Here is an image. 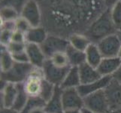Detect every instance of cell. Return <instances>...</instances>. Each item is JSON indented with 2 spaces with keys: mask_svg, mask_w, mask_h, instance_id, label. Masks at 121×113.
I'll list each match as a JSON object with an SVG mask.
<instances>
[{
  "mask_svg": "<svg viewBox=\"0 0 121 113\" xmlns=\"http://www.w3.org/2000/svg\"><path fill=\"white\" fill-rule=\"evenodd\" d=\"M111 18L117 31L121 30V1L117 2L110 8Z\"/></svg>",
  "mask_w": 121,
  "mask_h": 113,
  "instance_id": "cell-24",
  "label": "cell"
},
{
  "mask_svg": "<svg viewBox=\"0 0 121 113\" xmlns=\"http://www.w3.org/2000/svg\"><path fill=\"white\" fill-rule=\"evenodd\" d=\"M26 43H17L11 41L6 47L11 54H14L26 51Z\"/></svg>",
  "mask_w": 121,
  "mask_h": 113,
  "instance_id": "cell-30",
  "label": "cell"
},
{
  "mask_svg": "<svg viewBox=\"0 0 121 113\" xmlns=\"http://www.w3.org/2000/svg\"><path fill=\"white\" fill-rule=\"evenodd\" d=\"M1 30H11V31H15L16 30L15 20H11V21H2Z\"/></svg>",
  "mask_w": 121,
  "mask_h": 113,
  "instance_id": "cell-34",
  "label": "cell"
},
{
  "mask_svg": "<svg viewBox=\"0 0 121 113\" xmlns=\"http://www.w3.org/2000/svg\"><path fill=\"white\" fill-rule=\"evenodd\" d=\"M69 45L68 39L51 34L48 35L46 40L40 46L46 57L48 59L56 53L65 52Z\"/></svg>",
  "mask_w": 121,
  "mask_h": 113,
  "instance_id": "cell-4",
  "label": "cell"
},
{
  "mask_svg": "<svg viewBox=\"0 0 121 113\" xmlns=\"http://www.w3.org/2000/svg\"><path fill=\"white\" fill-rule=\"evenodd\" d=\"M120 1H121V0H120Z\"/></svg>",
  "mask_w": 121,
  "mask_h": 113,
  "instance_id": "cell-44",
  "label": "cell"
},
{
  "mask_svg": "<svg viewBox=\"0 0 121 113\" xmlns=\"http://www.w3.org/2000/svg\"><path fill=\"white\" fill-rule=\"evenodd\" d=\"M48 59H50V60L52 62L53 64L58 66V67L65 68L71 66L65 52L56 53L54 55H53L51 58H48Z\"/></svg>",
  "mask_w": 121,
  "mask_h": 113,
  "instance_id": "cell-25",
  "label": "cell"
},
{
  "mask_svg": "<svg viewBox=\"0 0 121 113\" xmlns=\"http://www.w3.org/2000/svg\"><path fill=\"white\" fill-rule=\"evenodd\" d=\"M62 106L65 112L80 111L83 108V97L80 94L78 88L62 89Z\"/></svg>",
  "mask_w": 121,
  "mask_h": 113,
  "instance_id": "cell-7",
  "label": "cell"
},
{
  "mask_svg": "<svg viewBox=\"0 0 121 113\" xmlns=\"http://www.w3.org/2000/svg\"><path fill=\"white\" fill-rule=\"evenodd\" d=\"M28 0H1V7H10L18 11L20 14Z\"/></svg>",
  "mask_w": 121,
  "mask_h": 113,
  "instance_id": "cell-28",
  "label": "cell"
},
{
  "mask_svg": "<svg viewBox=\"0 0 121 113\" xmlns=\"http://www.w3.org/2000/svg\"><path fill=\"white\" fill-rule=\"evenodd\" d=\"M25 113H46L44 107H36L29 110Z\"/></svg>",
  "mask_w": 121,
  "mask_h": 113,
  "instance_id": "cell-36",
  "label": "cell"
},
{
  "mask_svg": "<svg viewBox=\"0 0 121 113\" xmlns=\"http://www.w3.org/2000/svg\"><path fill=\"white\" fill-rule=\"evenodd\" d=\"M81 113H96V112H93V111H91L90 109H88V108H86L83 107L82 109L81 110Z\"/></svg>",
  "mask_w": 121,
  "mask_h": 113,
  "instance_id": "cell-39",
  "label": "cell"
},
{
  "mask_svg": "<svg viewBox=\"0 0 121 113\" xmlns=\"http://www.w3.org/2000/svg\"><path fill=\"white\" fill-rule=\"evenodd\" d=\"M14 58V62H17V63H29V58L27 56V54L25 51L23 52H20L17 54H12Z\"/></svg>",
  "mask_w": 121,
  "mask_h": 113,
  "instance_id": "cell-33",
  "label": "cell"
},
{
  "mask_svg": "<svg viewBox=\"0 0 121 113\" xmlns=\"http://www.w3.org/2000/svg\"><path fill=\"white\" fill-rule=\"evenodd\" d=\"M1 108H12L18 92V85L1 81Z\"/></svg>",
  "mask_w": 121,
  "mask_h": 113,
  "instance_id": "cell-11",
  "label": "cell"
},
{
  "mask_svg": "<svg viewBox=\"0 0 121 113\" xmlns=\"http://www.w3.org/2000/svg\"><path fill=\"white\" fill-rule=\"evenodd\" d=\"M117 30L111 18L110 8L95 19L83 32L91 42L97 44L105 37L117 33Z\"/></svg>",
  "mask_w": 121,
  "mask_h": 113,
  "instance_id": "cell-1",
  "label": "cell"
},
{
  "mask_svg": "<svg viewBox=\"0 0 121 113\" xmlns=\"http://www.w3.org/2000/svg\"><path fill=\"white\" fill-rule=\"evenodd\" d=\"M84 52L86 55V63H88L94 68H97L103 59V56L97 44L91 42Z\"/></svg>",
  "mask_w": 121,
  "mask_h": 113,
  "instance_id": "cell-18",
  "label": "cell"
},
{
  "mask_svg": "<svg viewBox=\"0 0 121 113\" xmlns=\"http://www.w3.org/2000/svg\"><path fill=\"white\" fill-rule=\"evenodd\" d=\"M71 67L72 66L65 68L58 67L53 64L50 59H47L44 63L42 71L46 80L55 86H60Z\"/></svg>",
  "mask_w": 121,
  "mask_h": 113,
  "instance_id": "cell-6",
  "label": "cell"
},
{
  "mask_svg": "<svg viewBox=\"0 0 121 113\" xmlns=\"http://www.w3.org/2000/svg\"><path fill=\"white\" fill-rule=\"evenodd\" d=\"M0 16H1L2 21H11V20H16L20 14L18 11L12 8L1 7Z\"/></svg>",
  "mask_w": 121,
  "mask_h": 113,
  "instance_id": "cell-26",
  "label": "cell"
},
{
  "mask_svg": "<svg viewBox=\"0 0 121 113\" xmlns=\"http://www.w3.org/2000/svg\"><path fill=\"white\" fill-rule=\"evenodd\" d=\"M81 85L80 74H79L78 67L72 66L65 75L63 81L62 82L60 87L62 89L78 88Z\"/></svg>",
  "mask_w": 121,
  "mask_h": 113,
  "instance_id": "cell-19",
  "label": "cell"
},
{
  "mask_svg": "<svg viewBox=\"0 0 121 113\" xmlns=\"http://www.w3.org/2000/svg\"><path fill=\"white\" fill-rule=\"evenodd\" d=\"M11 41L12 42H17V43H26L25 33L20 32L18 30L14 31L13 34H12Z\"/></svg>",
  "mask_w": 121,
  "mask_h": 113,
  "instance_id": "cell-32",
  "label": "cell"
},
{
  "mask_svg": "<svg viewBox=\"0 0 121 113\" xmlns=\"http://www.w3.org/2000/svg\"><path fill=\"white\" fill-rule=\"evenodd\" d=\"M1 113H21L13 108H1Z\"/></svg>",
  "mask_w": 121,
  "mask_h": 113,
  "instance_id": "cell-38",
  "label": "cell"
},
{
  "mask_svg": "<svg viewBox=\"0 0 121 113\" xmlns=\"http://www.w3.org/2000/svg\"><path fill=\"white\" fill-rule=\"evenodd\" d=\"M118 57L121 59V48H120V52H119V55H118Z\"/></svg>",
  "mask_w": 121,
  "mask_h": 113,
  "instance_id": "cell-43",
  "label": "cell"
},
{
  "mask_svg": "<svg viewBox=\"0 0 121 113\" xmlns=\"http://www.w3.org/2000/svg\"><path fill=\"white\" fill-rule=\"evenodd\" d=\"M111 80V76H102L95 81L87 84V85H81L78 87V90L82 97H85L91 94L105 90Z\"/></svg>",
  "mask_w": 121,
  "mask_h": 113,
  "instance_id": "cell-13",
  "label": "cell"
},
{
  "mask_svg": "<svg viewBox=\"0 0 121 113\" xmlns=\"http://www.w3.org/2000/svg\"><path fill=\"white\" fill-rule=\"evenodd\" d=\"M35 68L30 63L14 62L11 69L1 72V81L7 83H23Z\"/></svg>",
  "mask_w": 121,
  "mask_h": 113,
  "instance_id": "cell-2",
  "label": "cell"
},
{
  "mask_svg": "<svg viewBox=\"0 0 121 113\" xmlns=\"http://www.w3.org/2000/svg\"><path fill=\"white\" fill-rule=\"evenodd\" d=\"M81 85H87L99 80L102 76L99 74L96 68L91 66L86 63L81 65L78 67Z\"/></svg>",
  "mask_w": 121,
  "mask_h": 113,
  "instance_id": "cell-16",
  "label": "cell"
},
{
  "mask_svg": "<svg viewBox=\"0 0 121 113\" xmlns=\"http://www.w3.org/2000/svg\"><path fill=\"white\" fill-rule=\"evenodd\" d=\"M26 52L29 58V63L34 67L42 69L44 63L48 59L39 45L26 43Z\"/></svg>",
  "mask_w": 121,
  "mask_h": 113,
  "instance_id": "cell-12",
  "label": "cell"
},
{
  "mask_svg": "<svg viewBox=\"0 0 121 113\" xmlns=\"http://www.w3.org/2000/svg\"><path fill=\"white\" fill-rule=\"evenodd\" d=\"M107 113H121V108H117V109H114V110H110Z\"/></svg>",
  "mask_w": 121,
  "mask_h": 113,
  "instance_id": "cell-40",
  "label": "cell"
},
{
  "mask_svg": "<svg viewBox=\"0 0 121 113\" xmlns=\"http://www.w3.org/2000/svg\"><path fill=\"white\" fill-rule=\"evenodd\" d=\"M55 87H56L55 85H53L52 83L49 82L44 78L42 89H41V94H40V97L46 103L49 101L50 99H51L53 96L54 90H55Z\"/></svg>",
  "mask_w": 121,
  "mask_h": 113,
  "instance_id": "cell-27",
  "label": "cell"
},
{
  "mask_svg": "<svg viewBox=\"0 0 121 113\" xmlns=\"http://www.w3.org/2000/svg\"><path fill=\"white\" fill-rule=\"evenodd\" d=\"M104 90L109 105V111L121 108V84L111 80Z\"/></svg>",
  "mask_w": 121,
  "mask_h": 113,
  "instance_id": "cell-10",
  "label": "cell"
},
{
  "mask_svg": "<svg viewBox=\"0 0 121 113\" xmlns=\"http://www.w3.org/2000/svg\"><path fill=\"white\" fill-rule=\"evenodd\" d=\"M44 76L42 69L35 68L22 83L24 90L29 97H40Z\"/></svg>",
  "mask_w": 121,
  "mask_h": 113,
  "instance_id": "cell-3",
  "label": "cell"
},
{
  "mask_svg": "<svg viewBox=\"0 0 121 113\" xmlns=\"http://www.w3.org/2000/svg\"><path fill=\"white\" fill-rule=\"evenodd\" d=\"M83 106L96 113H107L109 111V105L104 90L83 97Z\"/></svg>",
  "mask_w": 121,
  "mask_h": 113,
  "instance_id": "cell-5",
  "label": "cell"
},
{
  "mask_svg": "<svg viewBox=\"0 0 121 113\" xmlns=\"http://www.w3.org/2000/svg\"><path fill=\"white\" fill-rule=\"evenodd\" d=\"M98 47L104 57H118L121 48V39L117 33L110 35L97 43Z\"/></svg>",
  "mask_w": 121,
  "mask_h": 113,
  "instance_id": "cell-8",
  "label": "cell"
},
{
  "mask_svg": "<svg viewBox=\"0 0 121 113\" xmlns=\"http://www.w3.org/2000/svg\"><path fill=\"white\" fill-rule=\"evenodd\" d=\"M0 68L1 72H7L14 64V60L12 54L8 51L6 46L1 45L0 51Z\"/></svg>",
  "mask_w": 121,
  "mask_h": 113,
  "instance_id": "cell-22",
  "label": "cell"
},
{
  "mask_svg": "<svg viewBox=\"0 0 121 113\" xmlns=\"http://www.w3.org/2000/svg\"><path fill=\"white\" fill-rule=\"evenodd\" d=\"M69 45L79 51H85L87 47L91 43L90 40L83 33L75 32L68 38Z\"/></svg>",
  "mask_w": 121,
  "mask_h": 113,
  "instance_id": "cell-21",
  "label": "cell"
},
{
  "mask_svg": "<svg viewBox=\"0 0 121 113\" xmlns=\"http://www.w3.org/2000/svg\"><path fill=\"white\" fill-rule=\"evenodd\" d=\"M25 36L26 43L41 45L47 39L48 33L44 27L39 26L37 27H31L26 32Z\"/></svg>",
  "mask_w": 121,
  "mask_h": 113,
  "instance_id": "cell-17",
  "label": "cell"
},
{
  "mask_svg": "<svg viewBox=\"0 0 121 113\" xmlns=\"http://www.w3.org/2000/svg\"><path fill=\"white\" fill-rule=\"evenodd\" d=\"M112 80H114L117 82L121 84V64L119 67L117 69V70L114 72V74L111 75Z\"/></svg>",
  "mask_w": 121,
  "mask_h": 113,
  "instance_id": "cell-35",
  "label": "cell"
},
{
  "mask_svg": "<svg viewBox=\"0 0 121 113\" xmlns=\"http://www.w3.org/2000/svg\"><path fill=\"white\" fill-rule=\"evenodd\" d=\"M65 113H81V110L80 111H71V112H66Z\"/></svg>",
  "mask_w": 121,
  "mask_h": 113,
  "instance_id": "cell-41",
  "label": "cell"
},
{
  "mask_svg": "<svg viewBox=\"0 0 121 113\" xmlns=\"http://www.w3.org/2000/svg\"><path fill=\"white\" fill-rule=\"evenodd\" d=\"M117 35H118V36L120 37V39H121V30H119V31L117 32Z\"/></svg>",
  "mask_w": 121,
  "mask_h": 113,
  "instance_id": "cell-42",
  "label": "cell"
},
{
  "mask_svg": "<svg viewBox=\"0 0 121 113\" xmlns=\"http://www.w3.org/2000/svg\"><path fill=\"white\" fill-rule=\"evenodd\" d=\"M22 17L32 27H37L41 23V11L36 0H28L20 13Z\"/></svg>",
  "mask_w": 121,
  "mask_h": 113,
  "instance_id": "cell-9",
  "label": "cell"
},
{
  "mask_svg": "<svg viewBox=\"0 0 121 113\" xmlns=\"http://www.w3.org/2000/svg\"><path fill=\"white\" fill-rule=\"evenodd\" d=\"M121 64V59L119 57H104L96 68L102 76H111Z\"/></svg>",
  "mask_w": 121,
  "mask_h": 113,
  "instance_id": "cell-15",
  "label": "cell"
},
{
  "mask_svg": "<svg viewBox=\"0 0 121 113\" xmlns=\"http://www.w3.org/2000/svg\"><path fill=\"white\" fill-rule=\"evenodd\" d=\"M14 31L8 30H1V36H0V40H1V45L8 46L11 42L12 34Z\"/></svg>",
  "mask_w": 121,
  "mask_h": 113,
  "instance_id": "cell-31",
  "label": "cell"
},
{
  "mask_svg": "<svg viewBox=\"0 0 121 113\" xmlns=\"http://www.w3.org/2000/svg\"><path fill=\"white\" fill-rule=\"evenodd\" d=\"M17 85H18L17 95L15 102L14 103L13 106H12V108L20 112H22L25 108V107H26L30 97H29V96L26 93V91L24 90L22 83L17 84Z\"/></svg>",
  "mask_w": 121,
  "mask_h": 113,
  "instance_id": "cell-23",
  "label": "cell"
},
{
  "mask_svg": "<svg viewBox=\"0 0 121 113\" xmlns=\"http://www.w3.org/2000/svg\"><path fill=\"white\" fill-rule=\"evenodd\" d=\"M62 87L60 86H56L53 96L44 106L46 113H65L62 106Z\"/></svg>",
  "mask_w": 121,
  "mask_h": 113,
  "instance_id": "cell-14",
  "label": "cell"
},
{
  "mask_svg": "<svg viewBox=\"0 0 121 113\" xmlns=\"http://www.w3.org/2000/svg\"><path fill=\"white\" fill-rule=\"evenodd\" d=\"M65 54L69 59V64L71 66L79 67L81 65L86 63V55L84 51H79L75 49L70 45L65 51Z\"/></svg>",
  "mask_w": 121,
  "mask_h": 113,
  "instance_id": "cell-20",
  "label": "cell"
},
{
  "mask_svg": "<svg viewBox=\"0 0 121 113\" xmlns=\"http://www.w3.org/2000/svg\"><path fill=\"white\" fill-rule=\"evenodd\" d=\"M15 23H16V30L25 33V34L32 27L30 26V24L20 16L15 20Z\"/></svg>",
  "mask_w": 121,
  "mask_h": 113,
  "instance_id": "cell-29",
  "label": "cell"
},
{
  "mask_svg": "<svg viewBox=\"0 0 121 113\" xmlns=\"http://www.w3.org/2000/svg\"><path fill=\"white\" fill-rule=\"evenodd\" d=\"M103 1H104V3H105V6L108 8H111L113 7L117 2H119L120 0H103Z\"/></svg>",
  "mask_w": 121,
  "mask_h": 113,
  "instance_id": "cell-37",
  "label": "cell"
}]
</instances>
